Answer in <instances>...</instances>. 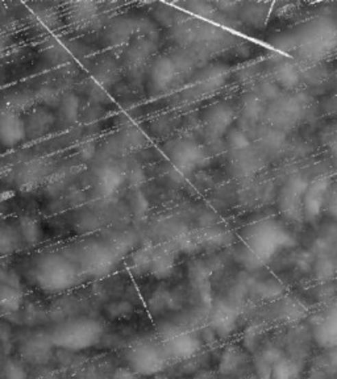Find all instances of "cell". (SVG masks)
I'll use <instances>...</instances> for the list:
<instances>
[{"label":"cell","instance_id":"cell-38","mask_svg":"<svg viewBox=\"0 0 337 379\" xmlns=\"http://www.w3.org/2000/svg\"><path fill=\"white\" fill-rule=\"evenodd\" d=\"M325 212L332 218L337 220V183H334V187L331 190L328 202H327V208Z\"/></svg>","mask_w":337,"mask_h":379},{"label":"cell","instance_id":"cell-15","mask_svg":"<svg viewBox=\"0 0 337 379\" xmlns=\"http://www.w3.org/2000/svg\"><path fill=\"white\" fill-rule=\"evenodd\" d=\"M78 47L74 45L73 42L65 44L62 41H54L51 42L45 51H44V58L47 62H49L51 65H64L68 64L78 52Z\"/></svg>","mask_w":337,"mask_h":379},{"label":"cell","instance_id":"cell-16","mask_svg":"<svg viewBox=\"0 0 337 379\" xmlns=\"http://www.w3.org/2000/svg\"><path fill=\"white\" fill-rule=\"evenodd\" d=\"M227 69L223 66H210L199 73L197 87L201 92H212L223 86L227 79Z\"/></svg>","mask_w":337,"mask_h":379},{"label":"cell","instance_id":"cell-41","mask_svg":"<svg viewBox=\"0 0 337 379\" xmlns=\"http://www.w3.org/2000/svg\"><path fill=\"white\" fill-rule=\"evenodd\" d=\"M166 300H168V293H155L154 299H152V302H151V307H152V310L160 311L162 310V309H165V307H166V304H168V302H166Z\"/></svg>","mask_w":337,"mask_h":379},{"label":"cell","instance_id":"cell-19","mask_svg":"<svg viewBox=\"0 0 337 379\" xmlns=\"http://www.w3.org/2000/svg\"><path fill=\"white\" fill-rule=\"evenodd\" d=\"M23 304V293L20 289L0 283V313L12 315Z\"/></svg>","mask_w":337,"mask_h":379},{"label":"cell","instance_id":"cell-44","mask_svg":"<svg viewBox=\"0 0 337 379\" xmlns=\"http://www.w3.org/2000/svg\"><path fill=\"white\" fill-rule=\"evenodd\" d=\"M334 151H335V155H337V141L336 144H335V146H334Z\"/></svg>","mask_w":337,"mask_h":379},{"label":"cell","instance_id":"cell-36","mask_svg":"<svg viewBox=\"0 0 337 379\" xmlns=\"http://www.w3.org/2000/svg\"><path fill=\"white\" fill-rule=\"evenodd\" d=\"M0 283L20 289V279L16 273L4 266H0Z\"/></svg>","mask_w":337,"mask_h":379},{"label":"cell","instance_id":"cell-27","mask_svg":"<svg viewBox=\"0 0 337 379\" xmlns=\"http://www.w3.org/2000/svg\"><path fill=\"white\" fill-rule=\"evenodd\" d=\"M132 32L134 27L129 20H118L107 31L105 38L111 45H121L129 40Z\"/></svg>","mask_w":337,"mask_h":379},{"label":"cell","instance_id":"cell-34","mask_svg":"<svg viewBox=\"0 0 337 379\" xmlns=\"http://www.w3.org/2000/svg\"><path fill=\"white\" fill-rule=\"evenodd\" d=\"M4 376L7 379H27L28 374L23 365L16 361H8L4 367Z\"/></svg>","mask_w":337,"mask_h":379},{"label":"cell","instance_id":"cell-33","mask_svg":"<svg viewBox=\"0 0 337 379\" xmlns=\"http://www.w3.org/2000/svg\"><path fill=\"white\" fill-rule=\"evenodd\" d=\"M37 96L41 99L42 103L45 104V108H48V107H57L58 108V104H60V101H61L60 94L54 88H51V87L41 88Z\"/></svg>","mask_w":337,"mask_h":379},{"label":"cell","instance_id":"cell-29","mask_svg":"<svg viewBox=\"0 0 337 379\" xmlns=\"http://www.w3.org/2000/svg\"><path fill=\"white\" fill-rule=\"evenodd\" d=\"M129 207L136 218H145L149 211V202L140 190H135L129 196Z\"/></svg>","mask_w":337,"mask_h":379},{"label":"cell","instance_id":"cell-45","mask_svg":"<svg viewBox=\"0 0 337 379\" xmlns=\"http://www.w3.org/2000/svg\"><path fill=\"white\" fill-rule=\"evenodd\" d=\"M3 81H4V77H3V75H1V73H0V83H1Z\"/></svg>","mask_w":337,"mask_h":379},{"label":"cell","instance_id":"cell-11","mask_svg":"<svg viewBox=\"0 0 337 379\" xmlns=\"http://www.w3.org/2000/svg\"><path fill=\"white\" fill-rule=\"evenodd\" d=\"M27 138L25 121L18 114L4 112L0 115V144L4 148H15Z\"/></svg>","mask_w":337,"mask_h":379},{"label":"cell","instance_id":"cell-22","mask_svg":"<svg viewBox=\"0 0 337 379\" xmlns=\"http://www.w3.org/2000/svg\"><path fill=\"white\" fill-rule=\"evenodd\" d=\"M154 252H155L154 249L147 246V248H142L134 253V256L131 257V262H129V267H131L132 273H135L136 276L151 274Z\"/></svg>","mask_w":337,"mask_h":379},{"label":"cell","instance_id":"cell-17","mask_svg":"<svg viewBox=\"0 0 337 379\" xmlns=\"http://www.w3.org/2000/svg\"><path fill=\"white\" fill-rule=\"evenodd\" d=\"M175 272V257L168 250H155L153 257L151 274L157 279L165 280L171 278Z\"/></svg>","mask_w":337,"mask_h":379},{"label":"cell","instance_id":"cell-30","mask_svg":"<svg viewBox=\"0 0 337 379\" xmlns=\"http://www.w3.org/2000/svg\"><path fill=\"white\" fill-rule=\"evenodd\" d=\"M298 367L292 362L282 361L277 362L273 367V379H297L298 378Z\"/></svg>","mask_w":337,"mask_h":379},{"label":"cell","instance_id":"cell-21","mask_svg":"<svg viewBox=\"0 0 337 379\" xmlns=\"http://www.w3.org/2000/svg\"><path fill=\"white\" fill-rule=\"evenodd\" d=\"M23 353L31 362L44 363L51 357V345L48 344L44 339L36 336L23 348Z\"/></svg>","mask_w":337,"mask_h":379},{"label":"cell","instance_id":"cell-9","mask_svg":"<svg viewBox=\"0 0 337 379\" xmlns=\"http://www.w3.org/2000/svg\"><path fill=\"white\" fill-rule=\"evenodd\" d=\"M177 77L175 62L168 57H157L153 61L148 75V86L151 94L160 95L173 86Z\"/></svg>","mask_w":337,"mask_h":379},{"label":"cell","instance_id":"cell-24","mask_svg":"<svg viewBox=\"0 0 337 379\" xmlns=\"http://www.w3.org/2000/svg\"><path fill=\"white\" fill-rule=\"evenodd\" d=\"M4 102L8 108L7 112H14V114L20 115V112H24L34 105V98L29 91L18 90V91H14V92L8 94L4 99Z\"/></svg>","mask_w":337,"mask_h":379},{"label":"cell","instance_id":"cell-13","mask_svg":"<svg viewBox=\"0 0 337 379\" xmlns=\"http://www.w3.org/2000/svg\"><path fill=\"white\" fill-rule=\"evenodd\" d=\"M27 138H40L47 136L54 125V116L51 109L45 107L36 108L28 114L25 119Z\"/></svg>","mask_w":337,"mask_h":379},{"label":"cell","instance_id":"cell-18","mask_svg":"<svg viewBox=\"0 0 337 379\" xmlns=\"http://www.w3.org/2000/svg\"><path fill=\"white\" fill-rule=\"evenodd\" d=\"M79 108H81V99L74 92H68L61 96V101L58 104V112L60 119L65 125H73L78 121L79 118Z\"/></svg>","mask_w":337,"mask_h":379},{"label":"cell","instance_id":"cell-42","mask_svg":"<svg viewBox=\"0 0 337 379\" xmlns=\"http://www.w3.org/2000/svg\"><path fill=\"white\" fill-rule=\"evenodd\" d=\"M114 379H138V376L128 367V369H118L114 376Z\"/></svg>","mask_w":337,"mask_h":379},{"label":"cell","instance_id":"cell-47","mask_svg":"<svg viewBox=\"0 0 337 379\" xmlns=\"http://www.w3.org/2000/svg\"><path fill=\"white\" fill-rule=\"evenodd\" d=\"M0 146H1V144H0Z\"/></svg>","mask_w":337,"mask_h":379},{"label":"cell","instance_id":"cell-3","mask_svg":"<svg viewBox=\"0 0 337 379\" xmlns=\"http://www.w3.org/2000/svg\"><path fill=\"white\" fill-rule=\"evenodd\" d=\"M79 278L78 269L66 257L51 253L36 266V280L49 293H61L73 287Z\"/></svg>","mask_w":337,"mask_h":379},{"label":"cell","instance_id":"cell-28","mask_svg":"<svg viewBox=\"0 0 337 379\" xmlns=\"http://www.w3.org/2000/svg\"><path fill=\"white\" fill-rule=\"evenodd\" d=\"M134 312H135V307L128 300H115L104 306L105 316L112 320L128 319L134 315Z\"/></svg>","mask_w":337,"mask_h":379},{"label":"cell","instance_id":"cell-35","mask_svg":"<svg viewBox=\"0 0 337 379\" xmlns=\"http://www.w3.org/2000/svg\"><path fill=\"white\" fill-rule=\"evenodd\" d=\"M175 11H173L168 5H160V8L154 11V18L162 25L173 24L175 21Z\"/></svg>","mask_w":337,"mask_h":379},{"label":"cell","instance_id":"cell-2","mask_svg":"<svg viewBox=\"0 0 337 379\" xmlns=\"http://www.w3.org/2000/svg\"><path fill=\"white\" fill-rule=\"evenodd\" d=\"M103 332V326L98 320L91 317H78L54 328L51 341L54 346L65 350L82 352L99 344Z\"/></svg>","mask_w":337,"mask_h":379},{"label":"cell","instance_id":"cell-20","mask_svg":"<svg viewBox=\"0 0 337 379\" xmlns=\"http://www.w3.org/2000/svg\"><path fill=\"white\" fill-rule=\"evenodd\" d=\"M114 253L105 249H95L94 252L87 254V266L90 270L98 276H103L112 269L114 263Z\"/></svg>","mask_w":337,"mask_h":379},{"label":"cell","instance_id":"cell-10","mask_svg":"<svg viewBox=\"0 0 337 379\" xmlns=\"http://www.w3.org/2000/svg\"><path fill=\"white\" fill-rule=\"evenodd\" d=\"M314 339L323 349L337 348V302L319 317L314 328Z\"/></svg>","mask_w":337,"mask_h":379},{"label":"cell","instance_id":"cell-1","mask_svg":"<svg viewBox=\"0 0 337 379\" xmlns=\"http://www.w3.org/2000/svg\"><path fill=\"white\" fill-rule=\"evenodd\" d=\"M297 245L294 235L281 222L264 219L251 225L242 237V254L252 265H265Z\"/></svg>","mask_w":337,"mask_h":379},{"label":"cell","instance_id":"cell-4","mask_svg":"<svg viewBox=\"0 0 337 379\" xmlns=\"http://www.w3.org/2000/svg\"><path fill=\"white\" fill-rule=\"evenodd\" d=\"M125 357L129 369L142 377L160 374L166 367L168 361L164 348L153 341L136 343L127 350Z\"/></svg>","mask_w":337,"mask_h":379},{"label":"cell","instance_id":"cell-23","mask_svg":"<svg viewBox=\"0 0 337 379\" xmlns=\"http://www.w3.org/2000/svg\"><path fill=\"white\" fill-rule=\"evenodd\" d=\"M68 18L71 20L73 24H78V25L87 24L97 14V4L91 1L73 3L68 8Z\"/></svg>","mask_w":337,"mask_h":379},{"label":"cell","instance_id":"cell-7","mask_svg":"<svg viewBox=\"0 0 337 379\" xmlns=\"http://www.w3.org/2000/svg\"><path fill=\"white\" fill-rule=\"evenodd\" d=\"M332 177L324 174L308 182L304 195V222L315 223L319 220L321 213L327 208V202L334 187Z\"/></svg>","mask_w":337,"mask_h":379},{"label":"cell","instance_id":"cell-6","mask_svg":"<svg viewBox=\"0 0 337 379\" xmlns=\"http://www.w3.org/2000/svg\"><path fill=\"white\" fill-rule=\"evenodd\" d=\"M168 155L175 172L186 177L204 164L202 148L191 140H175L168 144Z\"/></svg>","mask_w":337,"mask_h":379},{"label":"cell","instance_id":"cell-32","mask_svg":"<svg viewBox=\"0 0 337 379\" xmlns=\"http://www.w3.org/2000/svg\"><path fill=\"white\" fill-rule=\"evenodd\" d=\"M34 16L38 20L40 24H42L47 28H53L55 27L57 21H58V15L54 10H51L49 7H44L40 8L37 7V10L34 11Z\"/></svg>","mask_w":337,"mask_h":379},{"label":"cell","instance_id":"cell-26","mask_svg":"<svg viewBox=\"0 0 337 379\" xmlns=\"http://www.w3.org/2000/svg\"><path fill=\"white\" fill-rule=\"evenodd\" d=\"M118 66L112 60H105L98 64L97 69L94 71V81L98 82L105 88H108L110 85L112 86L116 79H118Z\"/></svg>","mask_w":337,"mask_h":379},{"label":"cell","instance_id":"cell-14","mask_svg":"<svg viewBox=\"0 0 337 379\" xmlns=\"http://www.w3.org/2000/svg\"><path fill=\"white\" fill-rule=\"evenodd\" d=\"M125 179V172L118 165L108 164L101 168L97 174V187L101 195L110 196L118 192Z\"/></svg>","mask_w":337,"mask_h":379},{"label":"cell","instance_id":"cell-39","mask_svg":"<svg viewBox=\"0 0 337 379\" xmlns=\"http://www.w3.org/2000/svg\"><path fill=\"white\" fill-rule=\"evenodd\" d=\"M185 7L190 8V11L195 12V14H199L203 16H207L212 12L211 10V5L208 3H202V1H195V3H186Z\"/></svg>","mask_w":337,"mask_h":379},{"label":"cell","instance_id":"cell-25","mask_svg":"<svg viewBox=\"0 0 337 379\" xmlns=\"http://www.w3.org/2000/svg\"><path fill=\"white\" fill-rule=\"evenodd\" d=\"M18 229L23 240L27 242L28 245H34L37 242L41 241L42 239V226L40 224L38 220H36L31 216H21L20 223H18Z\"/></svg>","mask_w":337,"mask_h":379},{"label":"cell","instance_id":"cell-40","mask_svg":"<svg viewBox=\"0 0 337 379\" xmlns=\"http://www.w3.org/2000/svg\"><path fill=\"white\" fill-rule=\"evenodd\" d=\"M95 144L92 141H86V142H82L79 149H78V155L81 157V159L84 161H88L91 159L94 155H95Z\"/></svg>","mask_w":337,"mask_h":379},{"label":"cell","instance_id":"cell-43","mask_svg":"<svg viewBox=\"0 0 337 379\" xmlns=\"http://www.w3.org/2000/svg\"><path fill=\"white\" fill-rule=\"evenodd\" d=\"M7 49H8V41L4 36H0V58L5 54Z\"/></svg>","mask_w":337,"mask_h":379},{"label":"cell","instance_id":"cell-31","mask_svg":"<svg viewBox=\"0 0 337 379\" xmlns=\"http://www.w3.org/2000/svg\"><path fill=\"white\" fill-rule=\"evenodd\" d=\"M41 175H42V172H41V169H40L38 165H34V166L28 165L20 172L18 182L23 187H32L34 185H37Z\"/></svg>","mask_w":337,"mask_h":379},{"label":"cell","instance_id":"cell-12","mask_svg":"<svg viewBox=\"0 0 337 379\" xmlns=\"http://www.w3.org/2000/svg\"><path fill=\"white\" fill-rule=\"evenodd\" d=\"M235 118L234 109L225 103L212 104L204 111L203 119L208 131L214 135H224Z\"/></svg>","mask_w":337,"mask_h":379},{"label":"cell","instance_id":"cell-46","mask_svg":"<svg viewBox=\"0 0 337 379\" xmlns=\"http://www.w3.org/2000/svg\"><path fill=\"white\" fill-rule=\"evenodd\" d=\"M155 379H168V378H165V377H157V378Z\"/></svg>","mask_w":337,"mask_h":379},{"label":"cell","instance_id":"cell-8","mask_svg":"<svg viewBox=\"0 0 337 379\" xmlns=\"http://www.w3.org/2000/svg\"><path fill=\"white\" fill-rule=\"evenodd\" d=\"M162 348L168 358L188 360L201 350L202 343L194 332L181 330L170 335Z\"/></svg>","mask_w":337,"mask_h":379},{"label":"cell","instance_id":"cell-5","mask_svg":"<svg viewBox=\"0 0 337 379\" xmlns=\"http://www.w3.org/2000/svg\"><path fill=\"white\" fill-rule=\"evenodd\" d=\"M307 178L297 174L287 179L278 192L277 205L282 216L291 223L304 222V195L308 186Z\"/></svg>","mask_w":337,"mask_h":379},{"label":"cell","instance_id":"cell-37","mask_svg":"<svg viewBox=\"0 0 337 379\" xmlns=\"http://www.w3.org/2000/svg\"><path fill=\"white\" fill-rule=\"evenodd\" d=\"M125 178L129 181L131 185L140 186L145 179V174H144V170L140 165H135L134 168L132 166L129 168L128 172H125Z\"/></svg>","mask_w":337,"mask_h":379}]
</instances>
